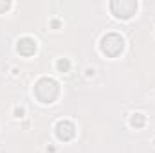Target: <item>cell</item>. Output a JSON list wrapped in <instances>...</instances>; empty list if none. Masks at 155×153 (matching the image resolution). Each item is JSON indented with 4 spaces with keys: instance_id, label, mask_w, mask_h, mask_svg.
Listing matches in <instances>:
<instances>
[{
    "instance_id": "cell-1",
    "label": "cell",
    "mask_w": 155,
    "mask_h": 153,
    "mask_svg": "<svg viewBox=\"0 0 155 153\" xmlns=\"http://www.w3.org/2000/svg\"><path fill=\"white\" fill-rule=\"evenodd\" d=\"M18 50L22 52V54H31V52H35L36 50V43L33 41L31 38H24V40H20L18 41Z\"/></svg>"
}]
</instances>
